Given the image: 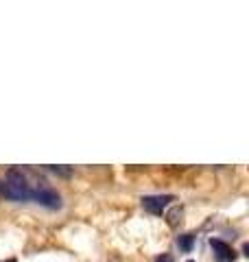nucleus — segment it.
<instances>
[{
  "label": "nucleus",
  "instance_id": "obj_5",
  "mask_svg": "<svg viewBox=\"0 0 249 262\" xmlns=\"http://www.w3.org/2000/svg\"><path fill=\"white\" fill-rule=\"evenodd\" d=\"M157 262H173V258H171V256H166V253H164V256L157 258Z\"/></svg>",
  "mask_w": 249,
  "mask_h": 262
},
{
  "label": "nucleus",
  "instance_id": "obj_4",
  "mask_svg": "<svg viewBox=\"0 0 249 262\" xmlns=\"http://www.w3.org/2000/svg\"><path fill=\"white\" fill-rule=\"evenodd\" d=\"M193 241H195V236H193V234L179 236V238H177V245H179V249H184V251H190V249H193Z\"/></svg>",
  "mask_w": 249,
  "mask_h": 262
},
{
  "label": "nucleus",
  "instance_id": "obj_3",
  "mask_svg": "<svg viewBox=\"0 0 249 262\" xmlns=\"http://www.w3.org/2000/svg\"><path fill=\"white\" fill-rule=\"evenodd\" d=\"M210 247H212L214 256H217L219 262H234V260H236V251L232 249L227 243H223V241H219V238H212V241H210Z\"/></svg>",
  "mask_w": 249,
  "mask_h": 262
},
{
  "label": "nucleus",
  "instance_id": "obj_7",
  "mask_svg": "<svg viewBox=\"0 0 249 262\" xmlns=\"http://www.w3.org/2000/svg\"><path fill=\"white\" fill-rule=\"evenodd\" d=\"M186 262H195V260H186Z\"/></svg>",
  "mask_w": 249,
  "mask_h": 262
},
{
  "label": "nucleus",
  "instance_id": "obj_1",
  "mask_svg": "<svg viewBox=\"0 0 249 262\" xmlns=\"http://www.w3.org/2000/svg\"><path fill=\"white\" fill-rule=\"evenodd\" d=\"M7 186L11 190L13 201H37L46 208H59L61 196L53 190L44 177H39L33 168H11L7 173Z\"/></svg>",
  "mask_w": 249,
  "mask_h": 262
},
{
  "label": "nucleus",
  "instance_id": "obj_2",
  "mask_svg": "<svg viewBox=\"0 0 249 262\" xmlns=\"http://www.w3.org/2000/svg\"><path fill=\"white\" fill-rule=\"evenodd\" d=\"M171 201H175L173 194H151V196H142V208L151 214H162L164 208L169 206Z\"/></svg>",
  "mask_w": 249,
  "mask_h": 262
},
{
  "label": "nucleus",
  "instance_id": "obj_6",
  "mask_svg": "<svg viewBox=\"0 0 249 262\" xmlns=\"http://www.w3.org/2000/svg\"><path fill=\"white\" fill-rule=\"evenodd\" d=\"M7 262H15V260H7Z\"/></svg>",
  "mask_w": 249,
  "mask_h": 262
}]
</instances>
